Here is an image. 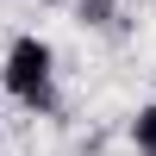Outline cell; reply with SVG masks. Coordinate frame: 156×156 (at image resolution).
Here are the masks:
<instances>
[{"label":"cell","mask_w":156,"mask_h":156,"mask_svg":"<svg viewBox=\"0 0 156 156\" xmlns=\"http://www.w3.org/2000/svg\"><path fill=\"white\" fill-rule=\"evenodd\" d=\"M50 75H56V50H50L37 31H25V37H12V44H6L0 87H6L12 100H25L31 112H50V106H56V94H50Z\"/></svg>","instance_id":"obj_1"},{"label":"cell","mask_w":156,"mask_h":156,"mask_svg":"<svg viewBox=\"0 0 156 156\" xmlns=\"http://www.w3.org/2000/svg\"><path fill=\"white\" fill-rule=\"evenodd\" d=\"M131 144H137V156H156V100H150V106H137V119H131Z\"/></svg>","instance_id":"obj_2"},{"label":"cell","mask_w":156,"mask_h":156,"mask_svg":"<svg viewBox=\"0 0 156 156\" xmlns=\"http://www.w3.org/2000/svg\"><path fill=\"white\" fill-rule=\"evenodd\" d=\"M81 25H119V0H75Z\"/></svg>","instance_id":"obj_3"},{"label":"cell","mask_w":156,"mask_h":156,"mask_svg":"<svg viewBox=\"0 0 156 156\" xmlns=\"http://www.w3.org/2000/svg\"><path fill=\"white\" fill-rule=\"evenodd\" d=\"M0 144H6V131H0Z\"/></svg>","instance_id":"obj_4"}]
</instances>
